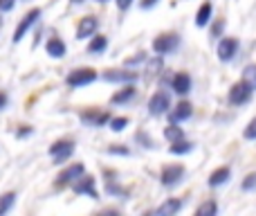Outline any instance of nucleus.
Masks as SVG:
<instances>
[{"instance_id":"nucleus-1","label":"nucleus","mask_w":256,"mask_h":216,"mask_svg":"<svg viewBox=\"0 0 256 216\" xmlns=\"http://www.w3.org/2000/svg\"><path fill=\"white\" fill-rule=\"evenodd\" d=\"M252 95H254V88L240 79V81H236V84L230 88V95H227V99H230L232 106H245V104L252 102Z\"/></svg>"},{"instance_id":"nucleus-2","label":"nucleus","mask_w":256,"mask_h":216,"mask_svg":"<svg viewBox=\"0 0 256 216\" xmlns=\"http://www.w3.org/2000/svg\"><path fill=\"white\" fill-rule=\"evenodd\" d=\"M94 79H97V72H94L92 68H76V70H72L70 75H68L66 81L72 88H81V86L92 84Z\"/></svg>"},{"instance_id":"nucleus-3","label":"nucleus","mask_w":256,"mask_h":216,"mask_svg":"<svg viewBox=\"0 0 256 216\" xmlns=\"http://www.w3.org/2000/svg\"><path fill=\"white\" fill-rule=\"evenodd\" d=\"M238 48H240L238 39H234V36H225V39H220V43H218L216 54L222 63H230L232 59L238 54Z\"/></svg>"},{"instance_id":"nucleus-4","label":"nucleus","mask_w":256,"mask_h":216,"mask_svg":"<svg viewBox=\"0 0 256 216\" xmlns=\"http://www.w3.org/2000/svg\"><path fill=\"white\" fill-rule=\"evenodd\" d=\"M180 48V36L178 34H162L153 41V52L155 54H171Z\"/></svg>"},{"instance_id":"nucleus-5","label":"nucleus","mask_w":256,"mask_h":216,"mask_svg":"<svg viewBox=\"0 0 256 216\" xmlns=\"http://www.w3.org/2000/svg\"><path fill=\"white\" fill-rule=\"evenodd\" d=\"M79 119L86 124V126H106V124H110V115L106 113V110H81L79 113Z\"/></svg>"},{"instance_id":"nucleus-6","label":"nucleus","mask_w":256,"mask_h":216,"mask_svg":"<svg viewBox=\"0 0 256 216\" xmlns=\"http://www.w3.org/2000/svg\"><path fill=\"white\" fill-rule=\"evenodd\" d=\"M72 153H74V142H70V140H58L50 146V155L56 160V164L66 162Z\"/></svg>"},{"instance_id":"nucleus-7","label":"nucleus","mask_w":256,"mask_h":216,"mask_svg":"<svg viewBox=\"0 0 256 216\" xmlns=\"http://www.w3.org/2000/svg\"><path fill=\"white\" fill-rule=\"evenodd\" d=\"M182 176H184V167H182V164H166V167L162 169L160 182H162L164 187H173L182 180Z\"/></svg>"},{"instance_id":"nucleus-8","label":"nucleus","mask_w":256,"mask_h":216,"mask_svg":"<svg viewBox=\"0 0 256 216\" xmlns=\"http://www.w3.org/2000/svg\"><path fill=\"white\" fill-rule=\"evenodd\" d=\"M171 108V99H168V95L166 93H155L153 97L148 99V113L153 115V117H160V115H164L166 110Z\"/></svg>"},{"instance_id":"nucleus-9","label":"nucleus","mask_w":256,"mask_h":216,"mask_svg":"<svg viewBox=\"0 0 256 216\" xmlns=\"http://www.w3.org/2000/svg\"><path fill=\"white\" fill-rule=\"evenodd\" d=\"M40 18V9L38 7H34L32 12H27L25 14V18H22L20 23H18V27H16V32H14V43H18V41L22 39V36L27 34V30H32V25H34L36 21Z\"/></svg>"},{"instance_id":"nucleus-10","label":"nucleus","mask_w":256,"mask_h":216,"mask_svg":"<svg viewBox=\"0 0 256 216\" xmlns=\"http://www.w3.org/2000/svg\"><path fill=\"white\" fill-rule=\"evenodd\" d=\"M84 173H86V167H84V164H72V167L63 169V171L58 173L56 182H58V185H74V182L79 180Z\"/></svg>"},{"instance_id":"nucleus-11","label":"nucleus","mask_w":256,"mask_h":216,"mask_svg":"<svg viewBox=\"0 0 256 216\" xmlns=\"http://www.w3.org/2000/svg\"><path fill=\"white\" fill-rule=\"evenodd\" d=\"M72 191L74 194H79V196H84V194H88L90 198H97V189H94V178L92 176H81L79 180L72 185Z\"/></svg>"},{"instance_id":"nucleus-12","label":"nucleus","mask_w":256,"mask_h":216,"mask_svg":"<svg viewBox=\"0 0 256 216\" xmlns=\"http://www.w3.org/2000/svg\"><path fill=\"white\" fill-rule=\"evenodd\" d=\"M104 79L110 81V84H132L137 79V72L130 70H106L104 72Z\"/></svg>"},{"instance_id":"nucleus-13","label":"nucleus","mask_w":256,"mask_h":216,"mask_svg":"<svg viewBox=\"0 0 256 216\" xmlns=\"http://www.w3.org/2000/svg\"><path fill=\"white\" fill-rule=\"evenodd\" d=\"M191 115H194V106H191L189 102H180L168 113V119H171V124H180V122H184V119H189Z\"/></svg>"},{"instance_id":"nucleus-14","label":"nucleus","mask_w":256,"mask_h":216,"mask_svg":"<svg viewBox=\"0 0 256 216\" xmlns=\"http://www.w3.org/2000/svg\"><path fill=\"white\" fill-rule=\"evenodd\" d=\"M171 90L178 95H186L191 90V77L186 75V72H178L171 79Z\"/></svg>"},{"instance_id":"nucleus-15","label":"nucleus","mask_w":256,"mask_h":216,"mask_svg":"<svg viewBox=\"0 0 256 216\" xmlns=\"http://www.w3.org/2000/svg\"><path fill=\"white\" fill-rule=\"evenodd\" d=\"M99 27V21L94 16H86L84 21L79 23V27H76V39H86V36H92L94 32H97Z\"/></svg>"},{"instance_id":"nucleus-16","label":"nucleus","mask_w":256,"mask_h":216,"mask_svg":"<svg viewBox=\"0 0 256 216\" xmlns=\"http://www.w3.org/2000/svg\"><path fill=\"white\" fill-rule=\"evenodd\" d=\"M182 209V200L180 198H166L162 205L158 207L155 216H176Z\"/></svg>"},{"instance_id":"nucleus-17","label":"nucleus","mask_w":256,"mask_h":216,"mask_svg":"<svg viewBox=\"0 0 256 216\" xmlns=\"http://www.w3.org/2000/svg\"><path fill=\"white\" fill-rule=\"evenodd\" d=\"M232 178V169L230 167H218L216 171H212V176H209V187H220L225 185L227 180Z\"/></svg>"},{"instance_id":"nucleus-18","label":"nucleus","mask_w":256,"mask_h":216,"mask_svg":"<svg viewBox=\"0 0 256 216\" xmlns=\"http://www.w3.org/2000/svg\"><path fill=\"white\" fill-rule=\"evenodd\" d=\"M212 14H214L212 3H202V5H200V9H198V14H196V25H198V27L209 25V21H212Z\"/></svg>"},{"instance_id":"nucleus-19","label":"nucleus","mask_w":256,"mask_h":216,"mask_svg":"<svg viewBox=\"0 0 256 216\" xmlns=\"http://www.w3.org/2000/svg\"><path fill=\"white\" fill-rule=\"evenodd\" d=\"M45 50H48V54L52 59H61L63 54H66V43H63L61 39H50L48 45H45Z\"/></svg>"},{"instance_id":"nucleus-20","label":"nucleus","mask_w":256,"mask_h":216,"mask_svg":"<svg viewBox=\"0 0 256 216\" xmlns=\"http://www.w3.org/2000/svg\"><path fill=\"white\" fill-rule=\"evenodd\" d=\"M108 48V39L106 36H92V41L88 43V52L90 54H104Z\"/></svg>"},{"instance_id":"nucleus-21","label":"nucleus","mask_w":256,"mask_h":216,"mask_svg":"<svg viewBox=\"0 0 256 216\" xmlns=\"http://www.w3.org/2000/svg\"><path fill=\"white\" fill-rule=\"evenodd\" d=\"M194 216H218V203L216 200H204L198 205Z\"/></svg>"},{"instance_id":"nucleus-22","label":"nucleus","mask_w":256,"mask_h":216,"mask_svg":"<svg viewBox=\"0 0 256 216\" xmlns=\"http://www.w3.org/2000/svg\"><path fill=\"white\" fill-rule=\"evenodd\" d=\"M189 151H194V142H186V140L173 142V144L168 146V153H173V155H184V153H189Z\"/></svg>"},{"instance_id":"nucleus-23","label":"nucleus","mask_w":256,"mask_h":216,"mask_svg":"<svg viewBox=\"0 0 256 216\" xmlns=\"http://www.w3.org/2000/svg\"><path fill=\"white\" fill-rule=\"evenodd\" d=\"M132 97H135V88H132V86H126V88H122L120 93L112 95L110 102L112 104H126V102H130Z\"/></svg>"},{"instance_id":"nucleus-24","label":"nucleus","mask_w":256,"mask_h":216,"mask_svg":"<svg viewBox=\"0 0 256 216\" xmlns=\"http://www.w3.org/2000/svg\"><path fill=\"white\" fill-rule=\"evenodd\" d=\"M164 137H166L168 142H180V140H184V131H182L178 124H171V126H166L164 128Z\"/></svg>"},{"instance_id":"nucleus-25","label":"nucleus","mask_w":256,"mask_h":216,"mask_svg":"<svg viewBox=\"0 0 256 216\" xmlns=\"http://www.w3.org/2000/svg\"><path fill=\"white\" fill-rule=\"evenodd\" d=\"M14 203H16V194H14V191H7V194L0 196V216L7 214L9 209L14 207Z\"/></svg>"},{"instance_id":"nucleus-26","label":"nucleus","mask_w":256,"mask_h":216,"mask_svg":"<svg viewBox=\"0 0 256 216\" xmlns=\"http://www.w3.org/2000/svg\"><path fill=\"white\" fill-rule=\"evenodd\" d=\"M243 81L245 84H250L252 88L256 90V63H250V66H245L243 70Z\"/></svg>"},{"instance_id":"nucleus-27","label":"nucleus","mask_w":256,"mask_h":216,"mask_svg":"<svg viewBox=\"0 0 256 216\" xmlns=\"http://www.w3.org/2000/svg\"><path fill=\"white\" fill-rule=\"evenodd\" d=\"M240 187H243V191H256V171L248 173L243 178V182H240Z\"/></svg>"},{"instance_id":"nucleus-28","label":"nucleus","mask_w":256,"mask_h":216,"mask_svg":"<svg viewBox=\"0 0 256 216\" xmlns=\"http://www.w3.org/2000/svg\"><path fill=\"white\" fill-rule=\"evenodd\" d=\"M126 126H128V117H112V119H110V128H112L115 133L124 131Z\"/></svg>"},{"instance_id":"nucleus-29","label":"nucleus","mask_w":256,"mask_h":216,"mask_svg":"<svg viewBox=\"0 0 256 216\" xmlns=\"http://www.w3.org/2000/svg\"><path fill=\"white\" fill-rule=\"evenodd\" d=\"M243 137L245 140H256V117L250 119V124L245 126V131H243Z\"/></svg>"},{"instance_id":"nucleus-30","label":"nucleus","mask_w":256,"mask_h":216,"mask_svg":"<svg viewBox=\"0 0 256 216\" xmlns=\"http://www.w3.org/2000/svg\"><path fill=\"white\" fill-rule=\"evenodd\" d=\"M222 30H225V21H216L214 23V27H212V36L214 39H218V36L222 34Z\"/></svg>"},{"instance_id":"nucleus-31","label":"nucleus","mask_w":256,"mask_h":216,"mask_svg":"<svg viewBox=\"0 0 256 216\" xmlns=\"http://www.w3.org/2000/svg\"><path fill=\"white\" fill-rule=\"evenodd\" d=\"M16 0H0V12H12Z\"/></svg>"},{"instance_id":"nucleus-32","label":"nucleus","mask_w":256,"mask_h":216,"mask_svg":"<svg viewBox=\"0 0 256 216\" xmlns=\"http://www.w3.org/2000/svg\"><path fill=\"white\" fill-rule=\"evenodd\" d=\"M142 61H146V54L144 52H140V57H132V59H128V66H135V63H142Z\"/></svg>"},{"instance_id":"nucleus-33","label":"nucleus","mask_w":256,"mask_h":216,"mask_svg":"<svg viewBox=\"0 0 256 216\" xmlns=\"http://www.w3.org/2000/svg\"><path fill=\"white\" fill-rule=\"evenodd\" d=\"M130 5H132V0H117V7H120L122 12H126V9L130 7Z\"/></svg>"},{"instance_id":"nucleus-34","label":"nucleus","mask_w":256,"mask_h":216,"mask_svg":"<svg viewBox=\"0 0 256 216\" xmlns=\"http://www.w3.org/2000/svg\"><path fill=\"white\" fill-rule=\"evenodd\" d=\"M142 9H150V7H155L158 5V0H142Z\"/></svg>"},{"instance_id":"nucleus-35","label":"nucleus","mask_w":256,"mask_h":216,"mask_svg":"<svg viewBox=\"0 0 256 216\" xmlns=\"http://www.w3.org/2000/svg\"><path fill=\"white\" fill-rule=\"evenodd\" d=\"M110 153H122V155H126L128 149H126V146H110Z\"/></svg>"},{"instance_id":"nucleus-36","label":"nucleus","mask_w":256,"mask_h":216,"mask_svg":"<svg viewBox=\"0 0 256 216\" xmlns=\"http://www.w3.org/2000/svg\"><path fill=\"white\" fill-rule=\"evenodd\" d=\"M94 216H120V212H117V209H104V212H99Z\"/></svg>"},{"instance_id":"nucleus-37","label":"nucleus","mask_w":256,"mask_h":216,"mask_svg":"<svg viewBox=\"0 0 256 216\" xmlns=\"http://www.w3.org/2000/svg\"><path fill=\"white\" fill-rule=\"evenodd\" d=\"M4 106H7V95L0 93V108H4Z\"/></svg>"},{"instance_id":"nucleus-38","label":"nucleus","mask_w":256,"mask_h":216,"mask_svg":"<svg viewBox=\"0 0 256 216\" xmlns=\"http://www.w3.org/2000/svg\"><path fill=\"white\" fill-rule=\"evenodd\" d=\"M72 3H74V5H79V3H84V0H72Z\"/></svg>"},{"instance_id":"nucleus-39","label":"nucleus","mask_w":256,"mask_h":216,"mask_svg":"<svg viewBox=\"0 0 256 216\" xmlns=\"http://www.w3.org/2000/svg\"><path fill=\"white\" fill-rule=\"evenodd\" d=\"M97 3H106V0H97Z\"/></svg>"}]
</instances>
